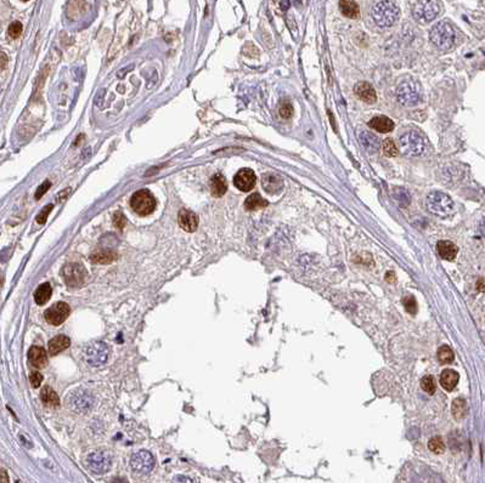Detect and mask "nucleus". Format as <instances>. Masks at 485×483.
<instances>
[{"label":"nucleus","instance_id":"nucleus-30","mask_svg":"<svg viewBox=\"0 0 485 483\" xmlns=\"http://www.w3.org/2000/svg\"><path fill=\"white\" fill-rule=\"evenodd\" d=\"M467 413V403L462 398H456L452 402V415L456 420H461L464 418Z\"/></svg>","mask_w":485,"mask_h":483},{"label":"nucleus","instance_id":"nucleus-40","mask_svg":"<svg viewBox=\"0 0 485 483\" xmlns=\"http://www.w3.org/2000/svg\"><path fill=\"white\" fill-rule=\"evenodd\" d=\"M125 216L121 212H117L115 215H113V222H115L116 227L118 230H123L125 226Z\"/></svg>","mask_w":485,"mask_h":483},{"label":"nucleus","instance_id":"nucleus-15","mask_svg":"<svg viewBox=\"0 0 485 483\" xmlns=\"http://www.w3.org/2000/svg\"><path fill=\"white\" fill-rule=\"evenodd\" d=\"M262 187L269 195H279L283 189V180L274 172H267L262 176Z\"/></svg>","mask_w":485,"mask_h":483},{"label":"nucleus","instance_id":"nucleus-20","mask_svg":"<svg viewBox=\"0 0 485 483\" xmlns=\"http://www.w3.org/2000/svg\"><path fill=\"white\" fill-rule=\"evenodd\" d=\"M359 139H360V142L362 143L365 149L370 153H377L379 151V140L373 135V134L369 133V131L361 130L359 133Z\"/></svg>","mask_w":485,"mask_h":483},{"label":"nucleus","instance_id":"nucleus-31","mask_svg":"<svg viewBox=\"0 0 485 483\" xmlns=\"http://www.w3.org/2000/svg\"><path fill=\"white\" fill-rule=\"evenodd\" d=\"M437 356L442 364H449V363H452V361H454L455 358L454 351H452L449 346H446V345H443V346L439 347Z\"/></svg>","mask_w":485,"mask_h":483},{"label":"nucleus","instance_id":"nucleus-7","mask_svg":"<svg viewBox=\"0 0 485 483\" xmlns=\"http://www.w3.org/2000/svg\"><path fill=\"white\" fill-rule=\"evenodd\" d=\"M396 96L400 104L404 106H414L421 99L420 84H417L413 79L402 81L396 90Z\"/></svg>","mask_w":485,"mask_h":483},{"label":"nucleus","instance_id":"nucleus-36","mask_svg":"<svg viewBox=\"0 0 485 483\" xmlns=\"http://www.w3.org/2000/svg\"><path fill=\"white\" fill-rule=\"evenodd\" d=\"M22 28L23 27H22L21 22H19V21L13 22L10 26H9V29H8L9 36H10L11 38H14V39H16V38H19L20 36H21Z\"/></svg>","mask_w":485,"mask_h":483},{"label":"nucleus","instance_id":"nucleus-27","mask_svg":"<svg viewBox=\"0 0 485 483\" xmlns=\"http://www.w3.org/2000/svg\"><path fill=\"white\" fill-rule=\"evenodd\" d=\"M51 286L49 283H43L37 288L36 293H34V300L38 305H44V304L48 303L51 298Z\"/></svg>","mask_w":485,"mask_h":483},{"label":"nucleus","instance_id":"nucleus-38","mask_svg":"<svg viewBox=\"0 0 485 483\" xmlns=\"http://www.w3.org/2000/svg\"><path fill=\"white\" fill-rule=\"evenodd\" d=\"M52 208H54V204H49V206H46L45 208H44L42 212H40L39 215L37 216V222H39L40 225L45 224L46 219H48L49 214H50V212L52 210Z\"/></svg>","mask_w":485,"mask_h":483},{"label":"nucleus","instance_id":"nucleus-17","mask_svg":"<svg viewBox=\"0 0 485 483\" xmlns=\"http://www.w3.org/2000/svg\"><path fill=\"white\" fill-rule=\"evenodd\" d=\"M354 92L359 99L365 101L366 104H373L377 100L375 89H373V86L371 85L370 83H367V81H360V83L356 84L354 87Z\"/></svg>","mask_w":485,"mask_h":483},{"label":"nucleus","instance_id":"nucleus-6","mask_svg":"<svg viewBox=\"0 0 485 483\" xmlns=\"http://www.w3.org/2000/svg\"><path fill=\"white\" fill-rule=\"evenodd\" d=\"M130 207L138 215H150L156 209V199L147 189H140L130 198Z\"/></svg>","mask_w":485,"mask_h":483},{"label":"nucleus","instance_id":"nucleus-32","mask_svg":"<svg viewBox=\"0 0 485 483\" xmlns=\"http://www.w3.org/2000/svg\"><path fill=\"white\" fill-rule=\"evenodd\" d=\"M382 147H383V153L385 157H396L399 153V149L396 147L395 142L393 139H385L382 142Z\"/></svg>","mask_w":485,"mask_h":483},{"label":"nucleus","instance_id":"nucleus-28","mask_svg":"<svg viewBox=\"0 0 485 483\" xmlns=\"http://www.w3.org/2000/svg\"><path fill=\"white\" fill-rule=\"evenodd\" d=\"M40 397H42L44 405L52 407V408L60 406V398H58L57 394L52 390L50 386H45V388L43 389L42 392H40Z\"/></svg>","mask_w":485,"mask_h":483},{"label":"nucleus","instance_id":"nucleus-44","mask_svg":"<svg viewBox=\"0 0 485 483\" xmlns=\"http://www.w3.org/2000/svg\"><path fill=\"white\" fill-rule=\"evenodd\" d=\"M111 483H129L125 478H122V477H116L115 479H112Z\"/></svg>","mask_w":485,"mask_h":483},{"label":"nucleus","instance_id":"nucleus-8","mask_svg":"<svg viewBox=\"0 0 485 483\" xmlns=\"http://www.w3.org/2000/svg\"><path fill=\"white\" fill-rule=\"evenodd\" d=\"M440 11V3L438 2H416L414 3L413 15L415 20L422 23L433 21Z\"/></svg>","mask_w":485,"mask_h":483},{"label":"nucleus","instance_id":"nucleus-16","mask_svg":"<svg viewBox=\"0 0 485 483\" xmlns=\"http://www.w3.org/2000/svg\"><path fill=\"white\" fill-rule=\"evenodd\" d=\"M179 226L186 232H195L198 227V218L195 213L188 209H181L178 215Z\"/></svg>","mask_w":485,"mask_h":483},{"label":"nucleus","instance_id":"nucleus-3","mask_svg":"<svg viewBox=\"0 0 485 483\" xmlns=\"http://www.w3.org/2000/svg\"><path fill=\"white\" fill-rule=\"evenodd\" d=\"M456 31L448 21H440L431 29V40L440 49H450L456 42Z\"/></svg>","mask_w":485,"mask_h":483},{"label":"nucleus","instance_id":"nucleus-9","mask_svg":"<svg viewBox=\"0 0 485 483\" xmlns=\"http://www.w3.org/2000/svg\"><path fill=\"white\" fill-rule=\"evenodd\" d=\"M65 283L71 288H79L87 279V270L80 263H67L62 270Z\"/></svg>","mask_w":485,"mask_h":483},{"label":"nucleus","instance_id":"nucleus-41","mask_svg":"<svg viewBox=\"0 0 485 483\" xmlns=\"http://www.w3.org/2000/svg\"><path fill=\"white\" fill-rule=\"evenodd\" d=\"M50 186H51L50 181L46 180V181H44L42 185L38 187V189H37V192H36V199H37V201H39V199L43 197L44 193H45L46 191H48L49 188H50Z\"/></svg>","mask_w":485,"mask_h":483},{"label":"nucleus","instance_id":"nucleus-23","mask_svg":"<svg viewBox=\"0 0 485 483\" xmlns=\"http://www.w3.org/2000/svg\"><path fill=\"white\" fill-rule=\"evenodd\" d=\"M369 127L375 129L376 131L378 133H389L394 129V122L391 119L388 118V117L384 116H379L375 117L369 122Z\"/></svg>","mask_w":485,"mask_h":483},{"label":"nucleus","instance_id":"nucleus-34","mask_svg":"<svg viewBox=\"0 0 485 483\" xmlns=\"http://www.w3.org/2000/svg\"><path fill=\"white\" fill-rule=\"evenodd\" d=\"M428 448L429 450H432L435 454H442L444 450H445V444H444V442L440 437H433L428 442Z\"/></svg>","mask_w":485,"mask_h":483},{"label":"nucleus","instance_id":"nucleus-42","mask_svg":"<svg viewBox=\"0 0 485 483\" xmlns=\"http://www.w3.org/2000/svg\"><path fill=\"white\" fill-rule=\"evenodd\" d=\"M171 483H194L191 481V478H189V477H186V476H175L173 479H172V482Z\"/></svg>","mask_w":485,"mask_h":483},{"label":"nucleus","instance_id":"nucleus-24","mask_svg":"<svg viewBox=\"0 0 485 483\" xmlns=\"http://www.w3.org/2000/svg\"><path fill=\"white\" fill-rule=\"evenodd\" d=\"M71 345V340L66 335H57L49 341V352L51 356L57 355L61 351L66 350Z\"/></svg>","mask_w":485,"mask_h":483},{"label":"nucleus","instance_id":"nucleus-43","mask_svg":"<svg viewBox=\"0 0 485 483\" xmlns=\"http://www.w3.org/2000/svg\"><path fill=\"white\" fill-rule=\"evenodd\" d=\"M395 279H396V278H395V273H394V272H391V271L387 272V274H385V280H387V282L394 283V282H395Z\"/></svg>","mask_w":485,"mask_h":483},{"label":"nucleus","instance_id":"nucleus-26","mask_svg":"<svg viewBox=\"0 0 485 483\" xmlns=\"http://www.w3.org/2000/svg\"><path fill=\"white\" fill-rule=\"evenodd\" d=\"M268 206L269 203L267 199L263 198L259 193H252V195L248 196L246 201H245V208H246V210H250V212L263 209V208H267Z\"/></svg>","mask_w":485,"mask_h":483},{"label":"nucleus","instance_id":"nucleus-25","mask_svg":"<svg viewBox=\"0 0 485 483\" xmlns=\"http://www.w3.org/2000/svg\"><path fill=\"white\" fill-rule=\"evenodd\" d=\"M90 260L94 263L107 265V263H111L117 260V253L113 250H110V249H102V250L95 251V253L90 256Z\"/></svg>","mask_w":485,"mask_h":483},{"label":"nucleus","instance_id":"nucleus-4","mask_svg":"<svg viewBox=\"0 0 485 483\" xmlns=\"http://www.w3.org/2000/svg\"><path fill=\"white\" fill-rule=\"evenodd\" d=\"M426 203H427L429 212L434 215L440 216V218H446V216L451 215L455 208L452 199L443 192L429 193Z\"/></svg>","mask_w":485,"mask_h":483},{"label":"nucleus","instance_id":"nucleus-10","mask_svg":"<svg viewBox=\"0 0 485 483\" xmlns=\"http://www.w3.org/2000/svg\"><path fill=\"white\" fill-rule=\"evenodd\" d=\"M87 464L88 467L93 471V472L101 473L107 472L111 469V465H112V458L107 452H104V450H96V452L89 454L87 459Z\"/></svg>","mask_w":485,"mask_h":483},{"label":"nucleus","instance_id":"nucleus-14","mask_svg":"<svg viewBox=\"0 0 485 483\" xmlns=\"http://www.w3.org/2000/svg\"><path fill=\"white\" fill-rule=\"evenodd\" d=\"M257 176L254 174L252 169L244 168L241 169L237 174L233 177V185L236 188H238L242 192H250L252 191L253 187L256 186Z\"/></svg>","mask_w":485,"mask_h":483},{"label":"nucleus","instance_id":"nucleus-39","mask_svg":"<svg viewBox=\"0 0 485 483\" xmlns=\"http://www.w3.org/2000/svg\"><path fill=\"white\" fill-rule=\"evenodd\" d=\"M29 381H31V385L33 386V388H39L43 381V375L37 370L32 371L31 375H29Z\"/></svg>","mask_w":485,"mask_h":483},{"label":"nucleus","instance_id":"nucleus-11","mask_svg":"<svg viewBox=\"0 0 485 483\" xmlns=\"http://www.w3.org/2000/svg\"><path fill=\"white\" fill-rule=\"evenodd\" d=\"M130 466L135 472L148 473L154 467V458L147 450H140L131 456Z\"/></svg>","mask_w":485,"mask_h":483},{"label":"nucleus","instance_id":"nucleus-29","mask_svg":"<svg viewBox=\"0 0 485 483\" xmlns=\"http://www.w3.org/2000/svg\"><path fill=\"white\" fill-rule=\"evenodd\" d=\"M340 8L342 14L344 16L349 17V19H359L360 16V9H359V5L356 4L355 2H340Z\"/></svg>","mask_w":485,"mask_h":483},{"label":"nucleus","instance_id":"nucleus-45","mask_svg":"<svg viewBox=\"0 0 485 483\" xmlns=\"http://www.w3.org/2000/svg\"><path fill=\"white\" fill-rule=\"evenodd\" d=\"M280 5H281V8H285L283 10H287V8L290 7V2H282L280 3Z\"/></svg>","mask_w":485,"mask_h":483},{"label":"nucleus","instance_id":"nucleus-2","mask_svg":"<svg viewBox=\"0 0 485 483\" xmlns=\"http://www.w3.org/2000/svg\"><path fill=\"white\" fill-rule=\"evenodd\" d=\"M400 149L402 153L410 157H419L426 153L428 142L426 137L417 130H410L402 134L399 140Z\"/></svg>","mask_w":485,"mask_h":483},{"label":"nucleus","instance_id":"nucleus-19","mask_svg":"<svg viewBox=\"0 0 485 483\" xmlns=\"http://www.w3.org/2000/svg\"><path fill=\"white\" fill-rule=\"evenodd\" d=\"M437 251L442 259L452 261L457 255L458 248L450 241H439L437 244Z\"/></svg>","mask_w":485,"mask_h":483},{"label":"nucleus","instance_id":"nucleus-21","mask_svg":"<svg viewBox=\"0 0 485 483\" xmlns=\"http://www.w3.org/2000/svg\"><path fill=\"white\" fill-rule=\"evenodd\" d=\"M227 191V183L226 178L221 174H215L214 176L210 178V192L214 197L220 198L226 193Z\"/></svg>","mask_w":485,"mask_h":483},{"label":"nucleus","instance_id":"nucleus-18","mask_svg":"<svg viewBox=\"0 0 485 483\" xmlns=\"http://www.w3.org/2000/svg\"><path fill=\"white\" fill-rule=\"evenodd\" d=\"M28 361L33 367L44 368L48 363V356L45 350L39 346H32L28 351Z\"/></svg>","mask_w":485,"mask_h":483},{"label":"nucleus","instance_id":"nucleus-5","mask_svg":"<svg viewBox=\"0 0 485 483\" xmlns=\"http://www.w3.org/2000/svg\"><path fill=\"white\" fill-rule=\"evenodd\" d=\"M83 355L88 364L92 367H101L109 359L110 348L105 342L93 341L84 347Z\"/></svg>","mask_w":485,"mask_h":483},{"label":"nucleus","instance_id":"nucleus-13","mask_svg":"<svg viewBox=\"0 0 485 483\" xmlns=\"http://www.w3.org/2000/svg\"><path fill=\"white\" fill-rule=\"evenodd\" d=\"M93 405H94V398L88 391L79 390L73 392L72 396L69 397V406L73 411L75 412H88L90 411Z\"/></svg>","mask_w":485,"mask_h":483},{"label":"nucleus","instance_id":"nucleus-35","mask_svg":"<svg viewBox=\"0 0 485 483\" xmlns=\"http://www.w3.org/2000/svg\"><path fill=\"white\" fill-rule=\"evenodd\" d=\"M402 303H404V307H405L406 312L411 313V315H416V312H417L416 299H415L414 297H406V298H404V300H402Z\"/></svg>","mask_w":485,"mask_h":483},{"label":"nucleus","instance_id":"nucleus-22","mask_svg":"<svg viewBox=\"0 0 485 483\" xmlns=\"http://www.w3.org/2000/svg\"><path fill=\"white\" fill-rule=\"evenodd\" d=\"M458 379H460V376H458L457 371L452 369H445L440 374V385L443 386L444 390L452 391L457 386Z\"/></svg>","mask_w":485,"mask_h":483},{"label":"nucleus","instance_id":"nucleus-37","mask_svg":"<svg viewBox=\"0 0 485 483\" xmlns=\"http://www.w3.org/2000/svg\"><path fill=\"white\" fill-rule=\"evenodd\" d=\"M292 114H293V107L290 102H282V105L280 106V116L282 117L283 119H288L291 118Z\"/></svg>","mask_w":485,"mask_h":483},{"label":"nucleus","instance_id":"nucleus-1","mask_svg":"<svg viewBox=\"0 0 485 483\" xmlns=\"http://www.w3.org/2000/svg\"><path fill=\"white\" fill-rule=\"evenodd\" d=\"M399 7L395 2H376L372 7V17L376 25L382 28L393 26L399 19Z\"/></svg>","mask_w":485,"mask_h":483},{"label":"nucleus","instance_id":"nucleus-33","mask_svg":"<svg viewBox=\"0 0 485 483\" xmlns=\"http://www.w3.org/2000/svg\"><path fill=\"white\" fill-rule=\"evenodd\" d=\"M421 388L425 392H427L428 395H434L435 390H437V384H435L434 377L432 375H426L425 377H422L421 380Z\"/></svg>","mask_w":485,"mask_h":483},{"label":"nucleus","instance_id":"nucleus-12","mask_svg":"<svg viewBox=\"0 0 485 483\" xmlns=\"http://www.w3.org/2000/svg\"><path fill=\"white\" fill-rule=\"evenodd\" d=\"M71 309L66 303H57L45 311V320L51 326H60L67 320Z\"/></svg>","mask_w":485,"mask_h":483}]
</instances>
